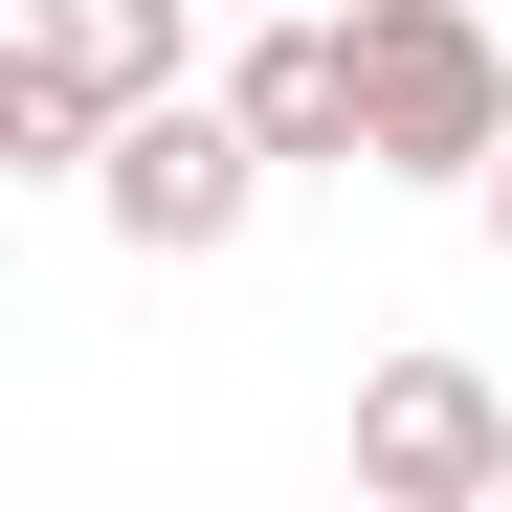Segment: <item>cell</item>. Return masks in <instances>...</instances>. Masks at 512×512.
<instances>
[{
	"label": "cell",
	"instance_id": "cell-6",
	"mask_svg": "<svg viewBox=\"0 0 512 512\" xmlns=\"http://www.w3.org/2000/svg\"><path fill=\"white\" fill-rule=\"evenodd\" d=\"M112 156V90H67L45 45H0V179H90Z\"/></svg>",
	"mask_w": 512,
	"mask_h": 512
},
{
	"label": "cell",
	"instance_id": "cell-4",
	"mask_svg": "<svg viewBox=\"0 0 512 512\" xmlns=\"http://www.w3.org/2000/svg\"><path fill=\"white\" fill-rule=\"evenodd\" d=\"M223 112L290 156V179H357V23H312V0H245L223 45Z\"/></svg>",
	"mask_w": 512,
	"mask_h": 512
},
{
	"label": "cell",
	"instance_id": "cell-7",
	"mask_svg": "<svg viewBox=\"0 0 512 512\" xmlns=\"http://www.w3.org/2000/svg\"><path fill=\"white\" fill-rule=\"evenodd\" d=\"M468 201H490V245H512V156H490V179H468Z\"/></svg>",
	"mask_w": 512,
	"mask_h": 512
},
{
	"label": "cell",
	"instance_id": "cell-2",
	"mask_svg": "<svg viewBox=\"0 0 512 512\" xmlns=\"http://www.w3.org/2000/svg\"><path fill=\"white\" fill-rule=\"evenodd\" d=\"M290 156L245 134L223 90H134L112 112V156H90V223L134 245V268H201V245H245V201H268Z\"/></svg>",
	"mask_w": 512,
	"mask_h": 512
},
{
	"label": "cell",
	"instance_id": "cell-3",
	"mask_svg": "<svg viewBox=\"0 0 512 512\" xmlns=\"http://www.w3.org/2000/svg\"><path fill=\"white\" fill-rule=\"evenodd\" d=\"M512 490V401L468 357H379L357 379V512H490Z\"/></svg>",
	"mask_w": 512,
	"mask_h": 512
},
{
	"label": "cell",
	"instance_id": "cell-1",
	"mask_svg": "<svg viewBox=\"0 0 512 512\" xmlns=\"http://www.w3.org/2000/svg\"><path fill=\"white\" fill-rule=\"evenodd\" d=\"M490 156H512L490 0H357V179H490Z\"/></svg>",
	"mask_w": 512,
	"mask_h": 512
},
{
	"label": "cell",
	"instance_id": "cell-5",
	"mask_svg": "<svg viewBox=\"0 0 512 512\" xmlns=\"http://www.w3.org/2000/svg\"><path fill=\"white\" fill-rule=\"evenodd\" d=\"M179 23H201V0H23V45L67 67V90H112V112L179 90Z\"/></svg>",
	"mask_w": 512,
	"mask_h": 512
}]
</instances>
